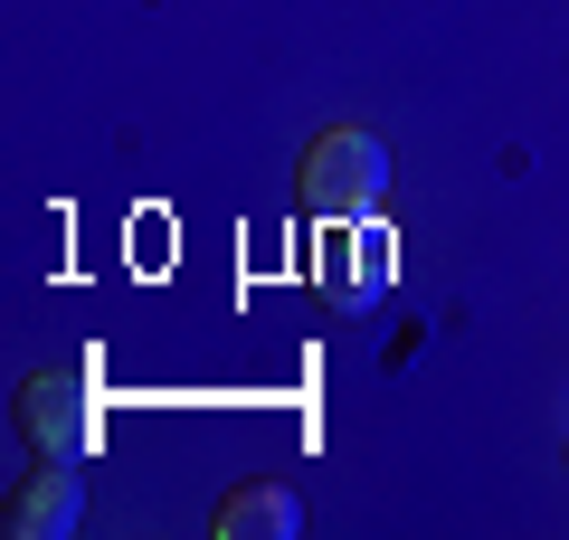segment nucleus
<instances>
[{"instance_id":"f257e3e1","label":"nucleus","mask_w":569,"mask_h":540,"mask_svg":"<svg viewBox=\"0 0 569 540\" xmlns=\"http://www.w3.org/2000/svg\"><path fill=\"white\" fill-rule=\"evenodd\" d=\"M295 200H305L313 219L380 228V209H389V152H380V133H361V123L313 133L305 142V171H295Z\"/></svg>"},{"instance_id":"f03ea898","label":"nucleus","mask_w":569,"mask_h":540,"mask_svg":"<svg viewBox=\"0 0 569 540\" xmlns=\"http://www.w3.org/2000/svg\"><path fill=\"white\" fill-rule=\"evenodd\" d=\"M20 427H29V446H39V456H58V464L96 456V399H86L77 370L29 380V389H20Z\"/></svg>"},{"instance_id":"7ed1b4c3","label":"nucleus","mask_w":569,"mask_h":540,"mask_svg":"<svg viewBox=\"0 0 569 540\" xmlns=\"http://www.w3.org/2000/svg\"><path fill=\"white\" fill-rule=\"evenodd\" d=\"M77 521H86V483H77V464H58V456L0 502V531L10 540H67Z\"/></svg>"},{"instance_id":"20e7f679","label":"nucleus","mask_w":569,"mask_h":540,"mask_svg":"<svg viewBox=\"0 0 569 540\" xmlns=\"http://www.w3.org/2000/svg\"><path fill=\"white\" fill-rule=\"evenodd\" d=\"M295 531H305V502L284 483H238L219 502V540H295Z\"/></svg>"}]
</instances>
